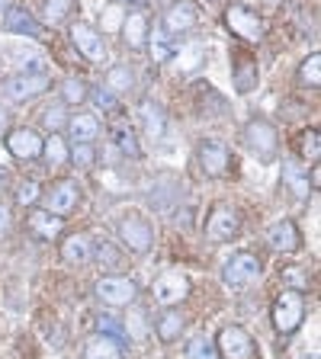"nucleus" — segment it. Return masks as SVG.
Wrapping results in <instances>:
<instances>
[{
    "label": "nucleus",
    "instance_id": "obj_43",
    "mask_svg": "<svg viewBox=\"0 0 321 359\" xmlns=\"http://www.w3.org/2000/svg\"><path fill=\"white\" fill-rule=\"evenodd\" d=\"M10 222H13V218H10V209L7 205H0V238L10 231Z\"/></svg>",
    "mask_w": 321,
    "mask_h": 359
},
{
    "label": "nucleus",
    "instance_id": "obj_3",
    "mask_svg": "<svg viewBox=\"0 0 321 359\" xmlns=\"http://www.w3.org/2000/svg\"><path fill=\"white\" fill-rule=\"evenodd\" d=\"M270 318H273V327H277L283 337L296 334V330L302 327V321H306V299H302V292L286 289L283 295L273 302Z\"/></svg>",
    "mask_w": 321,
    "mask_h": 359
},
{
    "label": "nucleus",
    "instance_id": "obj_7",
    "mask_svg": "<svg viewBox=\"0 0 321 359\" xmlns=\"http://www.w3.org/2000/svg\"><path fill=\"white\" fill-rule=\"evenodd\" d=\"M48 87H52V74H48V71H22V74L10 77V81L4 83V97H7L10 103H22V100L48 93Z\"/></svg>",
    "mask_w": 321,
    "mask_h": 359
},
{
    "label": "nucleus",
    "instance_id": "obj_37",
    "mask_svg": "<svg viewBox=\"0 0 321 359\" xmlns=\"http://www.w3.org/2000/svg\"><path fill=\"white\" fill-rule=\"evenodd\" d=\"M67 161H74L81 170H87V167H93V161H97V148H93V144H74V148L67 151Z\"/></svg>",
    "mask_w": 321,
    "mask_h": 359
},
{
    "label": "nucleus",
    "instance_id": "obj_30",
    "mask_svg": "<svg viewBox=\"0 0 321 359\" xmlns=\"http://www.w3.org/2000/svg\"><path fill=\"white\" fill-rule=\"evenodd\" d=\"M67 142L61 138V135H48V138H42V157L48 161L52 167H58V164H65L67 161Z\"/></svg>",
    "mask_w": 321,
    "mask_h": 359
},
{
    "label": "nucleus",
    "instance_id": "obj_31",
    "mask_svg": "<svg viewBox=\"0 0 321 359\" xmlns=\"http://www.w3.org/2000/svg\"><path fill=\"white\" fill-rule=\"evenodd\" d=\"M112 142H116V148H119L126 157H132V161L142 157V144H138V138H135L132 128H126V126L112 128Z\"/></svg>",
    "mask_w": 321,
    "mask_h": 359
},
{
    "label": "nucleus",
    "instance_id": "obj_32",
    "mask_svg": "<svg viewBox=\"0 0 321 359\" xmlns=\"http://www.w3.org/2000/svg\"><path fill=\"white\" fill-rule=\"evenodd\" d=\"M87 100V83L81 77H67L61 83V106H81Z\"/></svg>",
    "mask_w": 321,
    "mask_h": 359
},
{
    "label": "nucleus",
    "instance_id": "obj_1",
    "mask_svg": "<svg viewBox=\"0 0 321 359\" xmlns=\"http://www.w3.org/2000/svg\"><path fill=\"white\" fill-rule=\"evenodd\" d=\"M244 148L261 161V164H270V161H277L280 154V135L273 128V122L267 119H251L244 126Z\"/></svg>",
    "mask_w": 321,
    "mask_h": 359
},
{
    "label": "nucleus",
    "instance_id": "obj_17",
    "mask_svg": "<svg viewBox=\"0 0 321 359\" xmlns=\"http://www.w3.org/2000/svg\"><path fill=\"white\" fill-rule=\"evenodd\" d=\"M196 26V7L190 4V0H177V4H171L164 13V26L161 29L167 32V36H183V32H190Z\"/></svg>",
    "mask_w": 321,
    "mask_h": 359
},
{
    "label": "nucleus",
    "instance_id": "obj_20",
    "mask_svg": "<svg viewBox=\"0 0 321 359\" xmlns=\"http://www.w3.org/2000/svg\"><path fill=\"white\" fill-rule=\"evenodd\" d=\"M4 29L16 32V36H39V22H36V16H32L26 7L10 4V7L4 10Z\"/></svg>",
    "mask_w": 321,
    "mask_h": 359
},
{
    "label": "nucleus",
    "instance_id": "obj_27",
    "mask_svg": "<svg viewBox=\"0 0 321 359\" xmlns=\"http://www.w3.org/2000/svg\"><path fill=\"white\" fill-rule=\"evenodd\" d=\"M84 359H122V350H119V344H116V340L97 334L87 346H84Z\"/></svg>",
    "mask_w": 321,
    "mask_h": 359
},
{
    "label": "nucleus",
    "instance_id": "obj_16",
    "mask_svg": "<svg viewBox=\"0 0 321 359\" xmlns=\"http://www.w3.org/2000/svg\"><path fill=\"white\" fill-rule=\"evenodd\" d=\"M267 244L273 247L277 254H296L302 247V234H299V228H296V222H292V218L273 222L267 231Z\"/></svg>",
    "mask_w": 321,
    "mask_h": 359
},
{
    "label": "nucleus",
    "instance_id": "obj_47",
    "mask_svg": "<svg viewBox=\"0 0 321 359\" xmlns=\"http://www.w3.org/2000/svg\"><path fill=\"white\" fill-rule=\"evenodd\" d=\"M119 4H138V0H119Z\"/></svg>",
    "mask_w": 321,
    "mask_h": 359
},
{
    "label": "nucleus",
    "instance_id": "obj_46",
    "mask_svg": "<svg viewBox=\"0 0 321 359\" xmlns=\"http://www.w3.org/2000/svg\"><path fill=\"white\" fill-rule=\"evenodd\" d=\"M10 4H13V0H0V13H4V10H7Z\"/></svg>",
    "mask_w": 321,
    "mask_h": 359
},
{
    "label": "nucleus",
    "instance_id": "obj_15",
    "mask_svg": "<svg viewBox=\"0 0 321 359\" xmlns=\"http://www.w3.org/2000/svg\"><path fill=\"white\" fill-rule=\"evenodd\" d=\"M232 77H235V90L238 93H251L261 83V65H257L254 55L235 48L232 52Z\"/></svg>",
    "mask_w": 321,
    "mask_h": 359
},
{
    "label": "nucleus",
    "instance_id": "obj_9",
    "mask_svg": "<svg viewBox=\"0 0 321 359\" xmlns=\"http://www.w3.org/2000/svg\"><path fill=\"white\" fill-rule=\"evenodd\" d=\"M216 350L222 359H251L254 356V340L241 324H228V327L218 330Z\"/></svg>",
    "mask_w": 321,
    "mask_h": 359
},
{
    "label": "nucleus",
    "instance_id": "obj_36",
    "mask_svg": "<svg viewBox=\"0 0 321 359\" xmlns=\"http://www.w3.org/2000/svg\"><path fill=\"white\" fill-rule=\"evenodd\" d=\"M42 128H48V135H61V128H67V109L55 106V109L42 112Z\"/></svg>",
    "mask_w": 321,
    "mask_h": 359
},
{
    "label": "nucleus",
    "instance_id": "obj_18",
    "mask_svg": "<svg viewBox=\"0 0 321 359\" xmlns=\"http://www.w3.org/2000/svg\"><path fill=\"white\" fill-rule=\"evenodd\" d=\"M26 224H30V231L39 241H58L61 231H65V218L52 215V212H45V209H30Z\"/></svg>",
    "mask_w": 321,
    "mask_h": 359
},
{
    "label": "nucleus",
    "instance_id": "obj_33",
    "mask_svg": "<svg viewBox=\"0 0 321 359\" xmlns=\"http://www.w3.org/2000/svg\"><path fill=\"white\" fill-rule=\"evenodd\" d=\"M299 83H302V87H312V90L321 83V55L318 52H312L299 65Z\"/></svg>",
    "mask_w": 321,
    "mask_h": 359
},
{
    "label": "nucleus",
    "instance_id": "obj_21",
    "mask_svg": "<svg viewBox=\"0 0 321 359\" xmlns=\"http://www.w3.org/2000/svg\"><path fill=\"white\" fill-rule=\"evenodd\" d=\"M148 13L145 10H132V13H126V20H122V36H126V42L132 45V48H145V42H148Z\"/></svg>",
    "mask_w": 321,
    "mask_h": 359
},
{
    "label": "nucleus",
    "instance_id": "obj_6",
    "mask_svg": "<svg viewBox=\"0 0 321 359\" xmlns=\"http://www.w3.org/2000/svg\"><path fill=\"white\" fill-rule=\"evenodd\" d=\"M241 212L235 209V205H225V202H218L216 209L209 212V218H206V238L212 241V244H228V241H235L241 234Z\"/></svg>",
    "mask_w": 321,
    "mask_h": 359
},
{
    "label": "nucleus",
    "instance_id": "obj_40",
    "mask_svg": "<svg viewBox=\"0 0 321 359\" xmlns=\"http://www.w3.org/2000/svg\"><path fill=\"white\" fill-rule=\"evenodd\" d=\"M302 154L312 157V161H318V154H321V135H318V128H306V132H302Z\"/></svg>",
    "mask_w": 321,
    "mask_h": 359
},
{
    "label": "nucleus",
    "instance_id": "obj_4",
    "mask_svg": "<svg viewBox=\"0 0 321 359\" xmlns=\"http://www.w3.org/2000/svg\"><path fill=\"white\" fill-rule=\"evenodd\" d=\"M116 231H119L122 244H126L132 254H148L151 244H155V228H151V222L145 215H138V212L122 215L119 222H116Z\"/></svg>",
    "mask_w": 321,
    "mask_h": 359
},
{
    "label": "nucleus",
    "instance_id": "obj_41",
    "mask_svg": "<svg viewBox=\"0 0 321 359\" xmlns=\"http://www.w3.org/2000/svg\"><path fill=\"white\" fill-rule=\"evenodd\" d=\"M87 97L93 100V106H97V109H103V112H116L119 109V106H116V97H112L110 90H87Z\"/></svg>",
    "mask_w": 321,
    "mask_h": 359
},
{
    "label": "nucleus",
    "instance_id": "obj_22",
    "mask_svg": "<svg viewBox=\"0 0 321 359\" xmlns=\"http://www.w3.org/2000/svg\"><path fill=\"white\" fill-rule=\"evenodd\" d=\"M138 119H142V126L148 128L151 138H164L167 116H164V109H161L155 100H142V103H138Z\"/></svg>",
    "mask_w": 321,
    "mask_h": 359
},
{
    "label": "nucleus",
    "instance_id": "obj_13",
    "mask_svg": "<svg viewBox=\"0 0 321 359\" xmlns=\"http://www.w3.org/2000/svg\"><path fill=\"white\" fill-rule=\"evenodd\" d=\"M71 42H74V48L84 55L87 61H103L106 58V42H103V36H100L90 22H84V20H77V22H71Z\"/></svg>",
    "mask_w": 321,
    "mask_h": 359
},
{
    "label": "nucleus",
    "instance_id": "obj_26",
    "mask_svg": "<svg viewBox=\"0 0 321 359\" xmlns=\"http://www.w3.org/2000/svg\"><path fill=\"white\" fill-rule=\"evenodd\" d=\"M283 183L292 189V196H296V199H306L308 189H312V187H308V173L302 170L296 161H286V164H283Z\"/></svg>",
    "mask_w": 321,
    "mask_h": 359
},
{
    "label": "nucleus",
    "instance_id": "obj_34",
    "mask_svg": "<svg viewBox=\"0 0 321 359\" xmlns=\"http://www.w3.org/2000/svg\"><path fill=\"white\" fill-rule=\"evenodd\" d=\"M74 0H48V4H45V22H48V26H55V22H65L67 16L74 13Z\"/></svg>",
    "mask_w": 321,
    "mask_h": 359
},
{
    "label": "nucleus",
    "instance_id": "obj_8",
    "mask_svg": "<svg viewBox=\"0 0 321 359\" xmlns=\"http://www.w3.org/2000/svg\"><path fill=\"white\" fill-rule=\"evenodd\" d=\"M196 161H199V170L206 173V177H216V180L232 170V151H228L225 142H218V138H206V142H199V148H196Z\"/></svg>",
    "mask_w": 321,
    "mask_h": 359
},
{
    "label": "nucleus",
    "instance_id": "obj_44",
    "mask_svg": "<svg viewBox=\"0 0 321 359\" xmlns=\"http://www.w3.org/2000/svg\"><path fill=\"white\" fill-rule=\"evenodd\" d=\"M7 126H10V112H7V106L0 103V135H7Z\"/></svg>",
    "mask_w": 321,
    "mask_h": 359
},
{
    "label": "nucleus",
    "instance_id": "obj_38",
    "mask_svg": "<svg viewBox=\"0 0 321 359\" xmlns=\"http://www.w3.org/2000/svg\"><path fill=\"white\" fill-rule=\"evenodd\" d=\"M280 279L292 285V292H306L308 289V273L302 266H283L280 269Z\"/></svg>",
    "mask_w": 321,
    "mask_h": 359
},
{
    "label": "nucleus",
    "instance_id": "obj_45",
    "mask_svg": "<svg viewBox=\"0 0 321 359\" xmlns=\"http://www.w3.org/2000/svg\"><path fill=\"white\" fill-rule=\"evenodd\" d=\"M7 183H10V170L7 167H0V187H7Z\"/></svg>",
    "mask_w": 321,
    "mask_h": 359
},
{
    "label": "nucleus",
    "instance_id": "obj_12",
    "mask_svg": "<svg viewBox=\"0 0 321 359\" xmlns=\"http://www.w3.org/2000/svg\"><path fill=\"white\" fill-rule=\"evenodd\" d=\"M190 295V279L187 273H180V269H171L164 276L155 283V302L161 308H173Z\"/></svg>",
    "mask_w": 321,
    "mask_h": 359
},
{
    "label": "nucleus",
    "instance_id": "obj_35",
    "mask_svg": "<svg viewBox=\"0 0 321 359\" xmlns=\"http://www.w3.org/2000/svg\"><path fill=\"white\" fill-rule=\"evenodd\" d=\"M13 196H16V205H36L42 199V187H39V180H20Z\"/></svg>",
    "mask_w": 321,
    "mask_h": 359
},
{
    "label": "nucleus",
    "instance_id": "obj_10",
    "mask_svg": "<svg viewBox=\"0 0 321 359\" xmlns=\"http://www.w3.org/2000/svg\"><path fill=\"white\" fill-rule=\"evenodd\" d=\"M77 205H81V189H77L74 180H58V183L42 196V209L58 218H67Z\"/></svg>",
    "mask_w": 321,
    "mask_h": 359
},
{
    "label": "nucleus",
    "instance_id": "obj_19",
    "mask_svg": "<svg viewBox=\"0 0 321 359\" xmlns=\"http://www.w3.org/2000/svg\"><path fill=\"white\" fill-rule=\"evenodd\" d=\"M100 119L93 112H74V116H67V132L74 138V144H93L100 135Z\"/></svg>",
    "mask_w": 321,
    "mask_h": 359
},
{
    "label": "nucleus",
    "instance_id": "obj_29",
    "mask_svg": "<svg viewBox=\"0 0 321 359\" xmlns=\"http://www.w3.org/2000/svg\"><path fill=\"white\" fill-rule=\"evenodd\" d=\"M90 257H97V263L103 269H122V263H126V257H122L110 241H100V244L90 247Z\"/></svg>",
    "mask_w": 321,
    "mask_h": 359
},
{
    "label": "nucleus",
    "instance_id": "obj_24",
    "mask_svg": "<svg viewBox=\"0 0 321 359\" xmlns=\"http://www.w3.org/2000/svg\"><path fill=\"white\" fill-rule=\"evenodd\" d=\"M90 238L87 234H67L65 241H61V257H65L71 266H84V263H90Z\"/></svg>",
    "mask_w": 321,
    "mask_h": 359
},
{
    "label": "nucleus",
    "instance_id": "obj_2",
    "mask_svg": "<svg viewBox=\"0 0 321 359\" xmlns=\"http://www.w3.org/2000/svg\"><path fill=\"white\" fill-rule=\"evenodd\" d=\"M261 273H263L261 257H254L251 250H238L232 260L225 263L222 283H225V289L241 292V289H247V285H254L257 279H261Z\"/></svg>",
    "mask_w": 321,
    "mask_h": 359
},
{
    "label": "nucleus",
    "instance_id": "obj_11",
    "mask_svg": "<svg viewBox=\"0 0 321 359\" xmlns=\"http://www.w3.org/2000/svg\"><path fill=\"white\" fill-rule=\"evenodd\" d=\"M97 295L112 308H122V305H132L138 299V283L132 276H100L97 283Z\"/></svg>",
    "mask_w": 321,
    "mask_h": 359
},
{
    "label": "nucleus",
    "instance_id": "obj_25",
    "mask_svg": "<svg viewBox=\"0 0 321 359\" xmlns=\"http://www.w3.org/2000/svg\"><path fill=\"white\" fill-rule=\"evenodd\" d=\"M183 327H187L183 314H180V311H171V308H167V311L161 314V318H157V324H155L157 340H161V344H173V340H180Z\"/></svg>",
    "mask_w": 321,
    "mask_h": 359
},
{
    "label": "nucleus",
    "instance_id": "obj_14",
    "mask_svg": "<svg viewBox=\"0 0 321 359\" xmlns=\"http://www.w3.org/2000/svg\"><path fill=\"white\" fill-rule=\"evenodd\" d=\"M4 142H7V151L16 161H36V157H42V135L36 128H10Z\"/></svg>",
    "mask_w": 321,
    "mask_h": 359
},
{
    "label": "nucleus",
    "instance_id": "obj_28",
    "mask_svg": "<svg viewBox=\"0 0 321 359\" xmlns=\"http://www.w3.org/2000/svg\"><path fill=\"white\" fill-rule=\"evenodd\" d=\"M151 48V61H157V65H164L167 58L173 55V45H171V36H167L164 29H148V42H145Z\"/></svg>",
    "mask_w": 321,
    "mask_h": 359
},
{
    "label": "nucleus",
    "instance_id": "obj_39",
    "mask_svg": "<svg viewBox=\"0 0 321 359\" xmlns=\"http://www.w3.org/2000/svg\"><path fill=\"white\" fill-rule=\"evenodd\" d=\"M100 20H103V29L106 32H116L122 26V20H126V10H122V4H110V7L103 10V16H100Z\"/></svg>",
    "mask_w": 321,
    "mask_h": 359
},
{
    "label": "nucleus",
    "instance_id": "obj_42",
    "mask_svg": "<svg viewBox=\"0 0 321 359\" xmlns=\"http://www.w3.org/2000/svg\"><path fill=\"white\" fill-rule=\"evenodd\" d=\"M187 359H216V356H212V344L206 340V337L190 340V344H187Z\"/></svg>",
    "mask_w": 321,
    "mask_h": 359
},
{
    "label": "nucleus",
    "instance_id": "obj_5",
    "mask_svg": "<svg viewBox=\"0 0 321 359\" xmlns=\"http://www.w3.org/2000/svg\"><path fill=\"white\" fill-rule=\"evenodd\" d=\"M225 29L232 36L244 39V42H261L267 26H263V16L251 7H241V4H232L225 10Z\"/></svg>",
    "mask_w": 321,
    "mask_h": 359
},
{
    "label": "nucleus",
    "instance_id": "obj_23",
    "mask_svg": "<svg viewBox=\"0 0 321 359\" xmlns=\"http://www.w3.org/2000/svg\"><path fill=\"white\" fill-rule=\"evenodd\" d=\"M135 87V71L129 65H112L103 77V90H110L112 97H126Z\"/></svg>",
    "mask_w": 321,
    "mask_h": 359
}]
</instances>
